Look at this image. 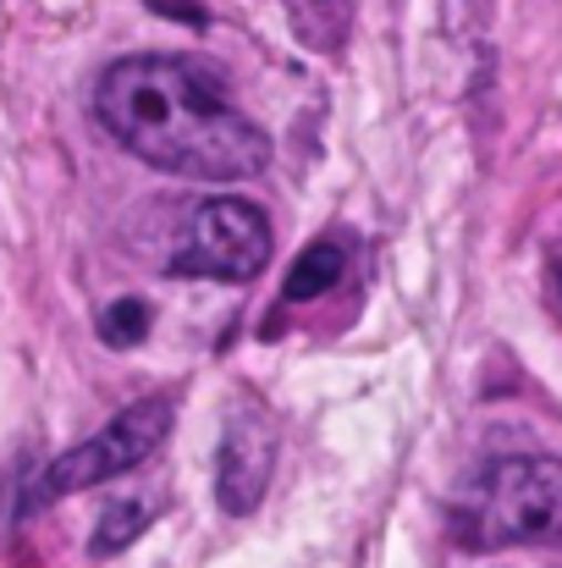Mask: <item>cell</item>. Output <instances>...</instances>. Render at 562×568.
Instances as JSON below:
<instances>
[{"label":"cell","instance_id":"1","mask_svg":"<svg viewBox=\"0 0 562 568\" xmlns=\"http://www.w3.org/2000/svg\"><path fill=\"white\" fill-rule=\"evenodd\" d=\"M100 128L144 166L187 183H243L270 166V139L254 128L226 78L198 55H127L94 83Z\"/></svg>","mask_w":562,"mask_h":568},{"label":"cell","instance_id":"2","mask_svg":"<svg viewBox=\"0 0 562 568\" xmlns=\"http://www.w3.org/2000/svg\"><path fill=\"white\" fill-rule=\"evenodd\" d=\"M447 530L463 552L562 547V458L513 453L486 464L458 491Z\"/></svg>","mask_w":562,"mask_h":568},{"label":"cell","instance_id":"3","mask_svg":"<svg viewBox=\"0 0 562 568\" xmlns=\"http://www.w3.org/2000/svg\"><path fill=\"white\" fill-rule=\"evenodd\" d=\"M172 419H177V397L172 392H155V397H139L133 408H122L100 436H89V442H78V447H67L39 480H33V491H28V514L33 508H50V503H67V497H78V491H89V486H100V480H116V475H127V469H139L166 436H172Z\"/></svg>","mask_w":562,"mask_h":568},{"label":"cell","instance_id":"4","mask_svg":"<svg viewBox=\"0 0 562 568\" xmlns=\"http://www.w3.org/2000/svg\"><path fill=\"white\" fill-rule=\"evenodd\" d=\"M270 254L265 210L248 199H204L187 215V232L172 254V276H204V282H254Z\"/></svg>","mask_w":562,"mask_h":568},{"label":"cell","instance_id":"5","mask_svg":"<svg viewBox=\"0 0 562 568\" xmlns=\"http://www.w3.org/2000/svg\"><path fill=\"white\" fill-rule=\"evenodd\" d=\"M270 469H276V436H270V425L254 408H243L226 425L221 447H215V503L226 514H237V519L254 514L265 503Z\"/></svg>","mask_w":562,"mask_h":568},{"label":"cell","instance_id":"6","mask_svg":"<svg viewBox=\"0 0 562 568\" xmlns=\"http://www.w3.org/2000/svg\"><path fill=\"white\" fill-rule=\"evenodd\" d=\"M343 276H348V248H343L337 237H320V243H309V248L293 260V271H287V282H282V298H287V304H309V298L331 293Z\"/></svg>","mask_w":562,"mask_h":568},{"label":"cell","instance_id":"7","mask_svg":"<svg viewBox=\"0 0 562 568\" xmlns=\"http://www.w3.org/2000/svg\"><path fill=\"white\" fill-rule=\"evenodd\" d=\"M282 6H287V17H293V33H298L309 50H320V55L343 50V39H348V28H354V6H348V0H282Z\"/></svg>","mask_w":562,"mask_h":568},{"label":"cell","instance_id":"8","mask_svg":"<svg viewBox=\"0 0 562 568\" xmlns=\"http://www.w3.org/2000/svg\"><path fill=\"white\" fill-rule=\"evenodd\" d=\"M150 326H155V310L144 298H111L100 310V321H94V332H100L105 348H139L150 337Z\"/></svg>","mask_w":562,"mask_h":568},{"label":"cell","instance_id":"9","mask_svg":"<svg viewBox=\"0 0 562 568\" xmlns=\"http://www.w3.org/2000/svg\"><path fill=\"white\" fill-rule=\"evenodd\" d=\"M139 536H144V508H139V503H111V508L100 514L94 536H89V552H94V558H111V552L133 547Z\"/></svg>","mask_w":562,"mask_h":568},{"label":"cell","instance_id":"10","mask_svg":"<svg viewBox=\"0 0 562 568\" xmlns=\"http://www.w3.org/2000/svg\"><path fill=\"white\" fill-rule=\"evenodd\" d=\"M552 293H558V304H562V254L552 260Z\"/></svg>","mask_w":562,"mask_h":568}]
</instances>
